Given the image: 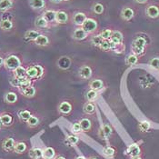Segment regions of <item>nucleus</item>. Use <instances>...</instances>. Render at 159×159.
Segmentation results:
<instances>
[{
	"instance_id": "f257e3e1",
	"label": "nucleus",
	"mask_w": 159,
	"mask_h": 159,
	"mask_svg": "<svg viewBox=\"0 0 159 159\" xmlns=\"http://www.w3.org/2000/svg\"><path fill=\"white\" fill-rule=\"evenodd\" d=\"M147 41L144 37H136L132 42L131 49L133 54L136 55L137 57L144 56L147 49Z\"/></svg>"
},
{
	"instance_id": "f03ea898",
	"label": "nucleus",
	"mask_w": 159,
	"mask_h": 159,
	"mask_svg": "<svg viewBox=\"0 0 159 159\" xmlns=\"http://www.w3.org/2000/svg\"><path fill=\"white\" fill-rule=\"evenodd\" d=\"M4 66H6L7 69L14 71L15 69H16L17 67H19L21 66V61H20L18 57H16L15 55H11L5 59V65Z\"/></svg>"
},
{
	"instance_id": "7ed1b4c3",
	"label": "nucleus",
	"mask_w": 159,
	"mask_h": 159,
	"mask_svg": "<svg viewBox=\"0 0 159 159\" xmlns=\"http://www.w3.org/2000/svg\"><path fill=\"white\" fill-rule=\"evenodd\" d=\"M142 154H143V148L138 143H134V144L130 145L126 149V155L129 157H141Z\"/></svg>"
},
{
	"instance_id": "20e7f679",
	"label": "nucleus",
	"mask_w": 159,
	"mask_h": 159,
	"mask_svg": "<svg viewBox=\"0 0 159 159\" xmlns=\"http://www.w3.org/2000/svg\"><path fill=\"white\" fill-rule=\"evenodd\" d=\"M145 13L147 16L150 19H157L159 17V5L157 4H151L148 5L146 9Z\"/></svg>"
},
{
	"instance_id": "39448f33",
	"label": "nucleus",
	"mask_w": 159,
	"mask_h": 159,
	"mask_svg": "<svg viewBox=\"0 0 159 159\" xmlns=\"http://www.w3.org/2000/svg\"><path fill=\"white\" fill-rule=\"evenodd\" d=\"M81 27L86 31L87 34H92V33H94L98 29V22L95 19H93V18H87L86 21H85V23L82 25Z\"/></svg>"
},
{
	"instance_id": "423d86ee",
	"label": "nucleus",
	"mask_w": 159,
	"mask_h": 159,
	"mask_svg": "<svg viewBox=\"0 0 159 159\" xmlns=\"http://www.w3.org/2000/svg\"><path fill=\"white\" fill-rule=\"evenodd\" d=\"M120 16L124 21H131L135 16V9L131 7H123L121 12H120Z\"/></svg>"
},
{
	"instance_id": "0eeeda50",
	"label": "nucleus",
	"mask_w": 159,
	"mask_h": 159,
	"mask_svg": "<svg viewBox=\"0 0 159 159\" xmlns=\"http://www.w3.org/2000/svg\"><path fill=\"white\" fill-rule=\"evenodd\" d=\"M16 140L12 138V137H7V138H5L3 141H2V144H1V147L2 149L5 151V152H14V148L16 146Z\"/></svg>"
},
{
	"instance_id": "6e6552de",
	"label": "nucleus",
	"mask_w": 159,
	"mask_h": 159,
	"mask_svg": "<svg viewBox=\"0 0 159 159\" xmlns=\"http://www.w3.org/2000/svg\"><path fill=\"white\" fill-rule=\"evenodd\" d=\"M113 134V128L110 125L108 124H104L100 130H99V136L103 139H107L111 136V135Z\"/></svg>"
},
{
	"instance_id": "1a4fd4ad",
	"label": "nucleus",
	"mask_w": 159,
	"mask_h": 159,
	"mask_svg": "<svg viewBox=\"0 0 159 159\" xmlns=\"http://www.w3.org/2000/svg\"><path fill=\"white\" fill-rule=\"evenodd\" d=\"M0 118H1V122L4 127H9L11 126L14 123V117L11 114L4 112L2 114H0Z\"/></svg>"
},
{
	"instance_id": "9d476101",
	"label": "nucleus",
	"mask_w": 159,
	"mask_h": 159,
	"mask_svg": "<svg viewBox=\"0 0 159 159\" xmlns=\"http://www.w3.org/2000/svg\"><path fill=\"white\" fill-rule=\"evenodd\" d=\"M79 76L83 79H89L91 76H92V74H93V71H92V68L89 66H82L80 68H79Z\"/></svg>"
},
{
	"instance_id": "9b49d317",
	"label": "nucleus",
	"mask_w": 159,
	"mask_h": 159,
	"mask_svg": "<svg viewBox=\"0 0 159 159\" xmlns=\"http://www.w3.org/2000/svg\"><path fill=\"white\" fill-rule=\"evenodd\" d=\"M72 108H73L72 105L69 102H67V101H63L58 106L59 113L62 114V115H65V116L69 115L71 113V111H72Z\"/></svg>"
},
{
	"instance_id": "f8f14e48",
	"label": "nucleus",
	"mask_w": 159,
	"mask_h": 159,
	"mask_svg": "<svg viewBox=\"0 0 159 159\" xmlns=\"http://www.w3.org/2000/svg\"><path fill=\"white\" fill-rule=\"evenodd\" d=\"M79 124L82 129V132H90L92 129V121L88 117H83L79 120Z\"/></svg>"
},
{
	"instance_id": "ddd939ff",
	"label": "nucleus",
	"mask_w": 159,
	"mask_h": 159,
	"mask_svg": "<svg viewBox=\"0 0 159 159\" xmlns=\"http://www.w3.org/2000/svg\"><path fill=\"white\" fill-rule=\"evenodd\" d=\"M86 19H87V16H86V14L83 12L75 13L73 16L74 24L76 25H81L82 26V25L85 23Z\"/></svg>"
},
{
	"instance_id": "4468645a",
	"label": "nucleus",
	"mask_w": 159,
	"mask_h": 159,
	"mask_svg": "<svg viewBox=\"0 0 159 159\" xmlns=\"http://www.w3.org/2000/svg\"><path fill=\"white\" fill-rule=\"evenodd\" d=\"M57 66L63 70L68 69L71 66V59L68 57H62L57 60Z\"/></svg>"
},
{
	"instance_id": "2eb2a0df",
	"label": "nucleus",
	"mask_w": 159,
	"mask_h": 159,
	"mask_svg": "<svg viewBox=\"0 0 159 159\" xmlns=\"http://www.w3.org/2000/svg\"><path fill=\"white\" fill-rule=\"evenodd\" d=\"M28 155L31 159H42L43 158V149L39 147H33L28 151Z\"/></svg>"
},
{
	"instance_id": "dca6fc26",
	"label": "nucleus",
	"mask_w": 159,
	"mask_h": 159,
	"mask_svg": "<svg viewBox=\"0 0 159 159\" xmlns=\"http://www.w3.org/2000/svg\"><path fill=\"white\" fill-rule=\"evenodd\" d=\"M87 33L86 31L82 28V27H78L76 29H75V31L73 32V38L77 40V41H81V40H84L87 37Z\"/></svg>"
},
{
	"instance_id": "f3484780",
	"label": "nucleus",
	"mask_w": 159,
	"mask_h": 159,
	"mask_svg": "<svg viewBox=\"0 0 159 159\" xmlns=\"http://www.w3.org/2000/svg\"><path fill=\"white\" fill-rule=\"evenodd\" d=\"M68 21V15L67 13L63 11V10H59L57 11L56 14V22L57 24H66Z\"/></svg>"
},
{
	"instance_id": "a211bd4d",
	"label": "nucleus",
	"mask_w": 159,
	"mask_h": 159,
	"mask_svg": "<svg viewBox=\"0 0 159 159\" xmlns=\"http://www.w3.org/2000/svg\"><path fill=\"white\" fill-rule=\"evenodd\" d=\"M123 34L120 31H113L112 36L110 37V42H112L115 45H121L123 44Z\"/></svg>"
},
{
	"instance_id": "6ab92c4d",
	"label": "nucleus",
	"mask_w": 159,
	"mask_h": 159,
	"mask_svg": "<svg viewBox=\"0 0 159 159\" xmlns=\"http://www.w3.org/2000/svg\"><path fill=\"white\" fill-rule=\"evenodd\" d=\"M17 95L15 93V92H7L6 93V95L4 96V101L7 103V104H9V105H14L17 102Z\"/></svg>"
},
{
	"instance_id": "aec40b11",
	"label": "nucleus",
	"mask_w": 159,
	"mask_h": 159,
	"mask_svg": "<svg viewBox=\"0 0 159 159\" xmlns=\"http://www.w3.org/2000/svg\"><path fill=\"white\" fill-rule=\"evenodd\" d=\"M31 116H32V113L27 109H21L17 113V116H18L19 120L23 123L27 122L28 119L31 117Z\"/></svg>"
},
{
	"instance_id": "412c9836",
	"label": "nucleus",
	"mask_w": 159,
	"mask_h": 159,
	"mask_svg": "<svg viewBox=\"0 0 159 159\" xmlns=\"http://www.w3.org/2000/svg\"><path fill=\"white\" fill-rule=\"evenodd\" d=\"M26 151H27V145H26V143L22 142V141L16 143V146H15V148H14V152L16 154H18V155L24 154Z\"/></svg>"
},
{
	"instance_id": "4be33fe9",
	"label": "nucleus",
	"mask_w": 159,
	"mask_h": 159,
	"mask_svg": "<svg viewBox=\"0 0 159 159\" xmlns=\"http://www.w3.org/2000/svg\"><path fill=\"white\" fill-rule=\"evenodd\" d=\"M29 6L36 10H41L45 7V0H29Z\"/></svg>"
},
{
	"instance_id": "5701e85b",
	"label": "nucleus",
	"mask_w": 159,
	"mask_h": 159,
	"mask_svg": "<svg viewBox=\"0 0 159 159\" xmlns=\"http://www.w3.org/2000/svg\"><path fill=\"white\" fill-rule=\"evenodd\" d=\"M56 157V150L53 147H46L43 149V158L54 159Z\"/></svg>"
},
{
	"instance_id": "b1692460",
	"label": "nucleus",
	"mask_w": 159,
	"mask_h": 159,
	"mask_svg": "<svg viewBox=\"0 0 159 159\" xmlns=\"http://www.w3.org/2000/svg\"><path fill=\"white\" fill-rule=\"evenodd\" d=\"M83 111L86 115H94L96 112V105L93 102H86L83 107Z\"/></svg>"
},
{
	"instance_id": "393cba45",
	"label": "nucleus",
	"mask_w": 159,
	"mask_h": 159,
	"mask_svg": "<svg viewBox=\"0 0 159 159\" xmlns=\"http://www.w3.org/2000/svg\"><path fill=\"white\" fill-rule=\"evenodd\" d=\"M29 128H36L40 125V119L36 115H32L31 117L28 119V121L25 123Z\"/></svg>"
},
{
	"instance_id": "a878e982",
	"label": "nucleus",
	"mask_w": 159,
	"mask_h": 159,
	"mask_svg": "<svg viewBox=\"0 0 159 159\" xmlns=\"http://www.w3.org/2000/svg\"><path fill=\"white\" fill-rule=\"evenodd\" d=\"M21 93L23 94V96L25 98H34L36 96V93H37V90L35 88V86H30L26 88H25L23 90H21Z\"/></svg>"
},
{
	"instance_id": "bb28decb",
	"label": "nucleus",
	"mask_w": 159,
	"mask_h": 159,
	"mask_svg": "<svg viewBox=\"0 0 159 159\" xmlns=\"http://www.w3.org/2000/svg\"><path fill=\"white\" fill-rule=\"evenodd\" d=\"M34 42L38 47H47V46H48L49 39L48 37L45 35H39Z\"/></svg>"
},
{
	"instance_id": "cd10ccee",
	"label": "nucleus",
	"mask_w": 159,
	"mask_h": 159,
	"mask_svg": "<svg viewBox=\"0 0 159 159\" xmlns=\"http://www.w3.org/2000/svg\"><path fill=\"white\" fill-rule=\"evenodd\" d=\"M89 87H90V89L99 91L104 87V82L101 79H94L89 83Z\"/></svg>"
},
{
	"instance_id": "c85d7f7f",
	"label": "nucleus",
	"mask_w": 159,
	"mask_h": 159,
	"mask_svg": "<svg viewBox=\"0 0 159 159\" xmlns=\"http://www.w3.org/2000/svg\"><path fill=\"white\" fill-rule=\"evenodd\" d=\"M103 154L107 157H114L116 154V149L112 146H107L103 148Z\"/></svg>"
},
{
	"instance_id": "c756f323",
	"label": "nucleus",
	"mask_w": 159,
	"mask_h": 159,
	"mask_svg": "<svg viewBox=\"0 0 159 159\" xmlns=\"http://www.w3.org/2000/svg\"><path fill=\"white\" fill-rule=\"evenodd\" d=\"M31 84H32L31 79L28 78V77L26 76V77H25V78L18 79V86H17V87H18V88L20 89V91H21V90H23V89L28 87V86H32Z\"/></svg>"
},
{
	"instance_id": "7c9ffc66",
	"label": "nucleus",
	"mask_w": 159,
	"mask_h": 159,
	"mask_svg": "<svg viewBox=\"0 0 159 159\" xmlns=\"http://www.w3.org/2000/svg\"><path fill=\"white\" fill-rule=\"evenodd\" d=\"M14 76L18 78V79L26 77V69L23 67L22 66H20L19 67H17L16 69L14 70Z\"/></svg>"
},
{
	"instance_id": "2f4dec72",
	"label": "nucleus",
	"mask_w": 159,
	"mask_h": 159,
	"mask_svg": "<svg viewBox=\"0 0 159 159\" xmlns=\"http://www.w3.org/2000/svg\"><path fill=\"white\" fill-rule=\"evenodd\" d=\"M13 7L12 0H0V11L5 12Z\"/></svg>"
},
{
	"instance_id": "473e14b6",
	"label": "nucleus",
	"mask_w": 159,
	"mask_h": 159,
	"mask_svg": "<svg viewBox=\"0 0 159 159\" xmlns=\"http://www.w3.org/2000/svg\"><path fill=\"white\" fill-rule=\"evenodd\" d=\"M56 11L53 10H47L43 14V16L45 17V19L48 22V23H52L56 21Z\"/></svg>"
},
{
	"instance_id": "72a5a7b5",
	"label": "nucleus",
	"mask_w": 159,
	"mask_h": 159,
	"mask_svg": "<svg viewBox=\"0 0 159 159\" xmlns=\"http://www.w3.org/2000/svg\"><path fill=\"white\" fill-rule=\"evenodd\" d=\"M151 128V123L147 120L141 121L138 124V129L141 133H147Z\"/></svg>"
},
{
	"instance_id": "f704fd0d",
	"label": "nucleus",
	"mask_w": 159,
	"mask_h": 159,
	"mask_svg": "<svg viewBox=\"0 0 159 159\" xmlns=\"http://www.w3.org/2000/svg\"><path fill=\"white\" fill-rule=\"evenodd\" d=\"M37 69L36 67V66H29L27 69H26V76L30 79H33V78H37Z\"/></svg>"
},
{
	"instance_id": "c9c22d12",
	"label": "nucleus",
	"mask_w": 159,
	"mask_h": 159,
	"mask_svg": "<svg viewBox=\"0 0 159 159\" xmlns=\"http://www.w3.org/2000/svg\"><path fill=\"white\" fill-rule=\"evenodd\" d=\"M39 32L37 30H28L25 32V37L27 39V40H30V41H35L37 39L38 36H39Z\"/></svg>"
},
{
	"instance_id": "e433bc0d",
	"label": "nucleus",
	"mask_w": 159,
	"mask_h": 159,
	"mask_svg": "<svg viewBox=\"0 0 159 159\" xmlns=\"http://www.w3.org/2000/svg\"><path fill=\"white\" fill-rule=\"evenodd\" d=\"M48 24L49 23L45 19V17L43 16L37 17L36 19V22H35V25L37 28H46V27H48Z\"/></svg>"
},
{
	"instance_id": "4c0bfd02",
	"label": "nucleus",
	"mask_w": 159,
	"mask_h": 159,
	"mask_svg": "<svg viewBox=\"0 0 159 159\" xmlns=\"http://www.w3.org/2000/svg\"><path fill=\"white\" fill-rule=\"evenodd\" d=\"M0 28L4 31H9L13 28L12 20H2L0 21Z\"/></svg>"
},
{
	"instance_id": "58836bf2",
	"label": "nucleus",
	"mask_w": 159,
	"mask_h": 159,
	"mask_svg": "<svg viewBox=\"0 0 159 159\" xmlns=\"http://www.w3.org/2000/svg\"><path fill=\"white\" fill-rule=\"evenodd\" d=\"M137 62H138V57L133 53L130 54L125 59V64L127 66H135L137 64Z\"/></svg>"
},
{
	"instance_id": "ea45409f",
	"label": "nucleus",
	"mask_w": 159,
	"mask_h": 159,
	"mask_svg": "<svg viewBox=\"0 0 159 159\" xmlns=\"http://www.w3.org/2000/svg\"><path fill=\"white\" fill-rule=\"evenodd\" d=\"M98 98V91L96 90H93V89H90L86 92V98L88 102H93L95 101Z\"/></svg>"
},
{
	"instance_id": "a19ab883",
	"label": "nucleus",
	"mask_w": 159,
	"mask_h": 159,
	"mask_svg": "<svg viewBox=\"0 0 159 159\" xmlns=\"http://www.w3.org/2000/svg\"><path fill=\"white\" fill-rule=\"evenodd\" d=\"M105 11V7L101 3H95L93 6V12L97 15H102Z\"/></svg>"
},
{
	"instance_id": "79ce46f5",
	"label": "nucleus",
	"mask_w": 159,
	"mask_h": 159,
	"mask_svg": "<svg viewBox=\"0 0 159 159\" xmlns=\"http://www.w3.org/2000/svg\"><path fill=\"white\" fill-rule=\"evenodd\" d=\"M67 142H68L71 146L75 147V146H77L78 143H79V137H78L77 135H75V134H74V135H69V136L67 137Z\"/></svg>"
},
{
	"instance_id": "37998d69",
	"label": "nucleus",
	"mask_w": 159,
	"mask_h": 159,
	"mask_svg": "<svg viewBox=\"0 0 159 159\" xmlns=\"http://www.w3.org/2000/svg\"><path fill=\"white\" fill-rule=\"evenodd\" d=\"M148 65L152 68H154L156 70H159V57H153V58H151L149 60V62H148Z\"/></svg>"
},
{
	"instance_id": "c03bdc74",
	"label": "nucleus",
	"mask_w": 159,
	"mask_h": 159,
	"mask_svg": "<svg viewBox=\"0 0 159 159\" xmlns=\"http://www.w3.org/2000/svg\"><path fill=\"white\" fill-rule=\"evenodd\" d=\"M112 33H113V31L111 30V29H105V30H103L102 32H101V34H100V36L101 37L103 38V40H110V37L112 36Z\"/></svg>"
},
{
	"instance_id": "a18cd8bd",
	"label": "nucleus",
	"mask_w": 159,
	"mask_h": 159,
	"mask_svg": "<svg viewBox=\"0 0 159 159\" xmlns=\"http://www.w3.org/2000/svg\"><path fill=\"white\" fill-rule=\"evenodd\" d=\"M99 48L102 49L103 51H107L110 49V40H103L102 44L100 45Z\"/></svg>"
},
{
	"instance_id": "49530a36",
	"label": "nucleus",
	"mask_w": 159,
	"mask_h": 159,
	"mask_svg": "<svg viewBox=\"0 0 159 159\" xmlns=\"http://www.w3.org/2000/svg\"><path fill=\"white\" fill-rule=\"evenodd\" d=\"M102 42H103V38L101 37V36H95V37H93V38H92V43L96 47L99 48L100 45L102 44Z\"/></svg>"
},
{
	"instance_id": "de8ad7c7",
	"label": "nucleus",
	"mask_w": 159,
	"mask_h": 159,
	"mask_svg": "<svg viewBox=\"0 0 159 159\" xmlns=\"http://www.w3.org/2000/svg\"><path fill=\"white\" fill-rule=\"evenodd\" d=\"M72 132H73V134H78V133L82 132V129H81V126H80L79 122L73 124V125H72Z\"/></svg>"
},
{
	"instance_id": "09e8293b",
	"label": "nucleus",
	"mask_w": 159,
	"mask_h": 159,
	"mask_svg": "<svg viewBox=\"0 0 159 159\" xmlns=\"http://www.w3.org/2000/svg\"><path fill=\"white\" fill-rule=\"evenodd\" d=\"M36 67H37V73H38V75H37V79H39V78H41V77L43 76V75H44V72H45V70H44L43 66H39V65H37V66H36Z\"/></svg>"
},
{
	"instance_id": "8fccbe9b",
	"label": "nucleus",
	"mask_w": 159,
	"mask_h": 159,
	"mask_svg": "<svg viewBox=\"0 0 159 159\" xmlns=\"http://www.w3.org/2000/svg\"><path fill=\"white\" fill-rule=\"evenodd\" d=\"M136 4H139V5H145L149 2V0H134Z\"/></svg>"
},
{
	"instance_id": "3c124183",
	"label": "nucleus",
	"mask_w": 159,
	"mask_h": 159,
	"mask_svg": "<svg viewBox=\"0 0 159 159\" xmlns=\"http://www.w3.org/2000/svg\"><path fill=\"white\" fill-rule=\"evenodd\" d=\"M4 65H5V59L2 57H0V67H2Z\"/></svg>"
},
{
	"instance_id": "603ef678",
	"label": "nucleus",
	"mask_w": 159,
	"mask_h": 159,
	"mask_svg": "<svg viewBox=\"0 0 159 159\" xmlns=\"http://www.w3.org/2000/svg\"><path fill=\"white\" fill-rule=\"evenodd\" d=\"M54 159H66L64 156H62V155H58V156H56V157Z\"/></svg>"
},
{
	"instance_id": "864d4df0",
	"label": "nucleus",
	"mask_w": 159,
	"mask_h": 159,
	"mask_svg": "<svg viewBox=\"0 0 159 159\" xmlns=\"http://www.w3.org/2000/svg\"><path fill=\"white\" fill-rule=\"evenodd\" d=\"M50 1L54 4H60L62 2V0H50Z\"/></svg>"
},
{
	"instance_id": "5fc2aeb1",
	"label": "nucleus",
	"mask_w": 159,
	"mask_h": 159,
	"mask_svg": "<svg viewBox=\"0 0 159 159\" xmlns=\"http://www.w3.org/2000/svg\"><path fill=\"white\" fill-rule=\"evenodd\" d=\"M129 159H144L142 157V156L141 157H130Z\"/></svg>"
},
{
	"instance_id": "6e6d98bb",
	"label": "nucleus",
	"mask_w": 159,
	"mask_h": 159,
	"mask_svg": "<svg viewBox=\"0 0 159 159\" xmlns=\"http://www.w3.org/2000/svg\"><path fill=\"white\" fill-rule=\"evenodd\" d=\"M75 159H86V157H82V156H79V157H75Z\"/></svg>"
},
{
	"instance_id": "4d7b16f0",
	"label": "nucleus",
	"mask_w": 159,
	"mask_h": 159,
	"mask_svg": "<svg viewBox=\"0 0 159 159\" xmlns=\"http://www.w3.org/2000/svg\"><path fill=\"white\" fill-rule=\"evenodd\" d=\"M88 159H98V157H90Z\"/></svg>"
},
{
	"instance_id": "13d9d810",
	"label": "nucleus",
	"mask_w": 159,
	"mask_h": 159,
	"mask_svg": "<svg viewBox=\"0 0 159 159\" xmlns=\"http://www.w3.org/2000/svg\"><path fill=\"white\" fill-rule=\"evenodd\" d=\"M2 126H3V125H2V122H1V118H0V129L2 128Z\"/></svg>"
},
{
	"instance_id": "bf43d9fd",
	"label": "nucleus",
	"mask_w": 159,
	"mask_h": 159,
	"mask_svg": "<svg viewBox=\"0 0 159 159\" xmlns=\"http://www.w3.org/2000/svg\"><path fill=\"white\" fill-rule=\"evenodd\" d=\"M63 1H64V2H68V1H70V0H62V2H63Z\"/></svg>"
}]
</instances>
